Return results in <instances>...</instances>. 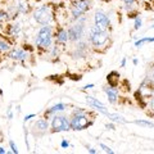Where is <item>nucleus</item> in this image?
<instances>
[{
	"mask_svg": "<svg viewBox=\"0 0 154 154\" xmlns=\"http://www.w3.org/2000/svg\"><path fill=\"white\" fill-rule=\"evenodd\" d=\"M53 42V30L51 26L49 25H44L40 30H38L36 38H35V44L36 48L40 50H48L51 46Z\"/></svg>",
	"mask_w": 154,
	"mask_h": 154,
	"instance_id": "f257e3e1",
	"label": "nucleus"
},
{
	"mask_svg": "<svg viewBox=\"0 0 154 154\" xmlns=\"http://www.w3.org/2000/svg\"><path fill=\"white\" fill-rule=\"evenodd\" d=\"M90 42L93 44L95 49H104L108 46L109 42V33L107 31H102L98 27H91L90 30Z\"/></svg>",
	"mask_w": 154,
	"mask_h": 154,
	"instance_id": "f03ea898",
	"label": "nucleus"
},
{
	"mask_svg": "<svg viewBox=\"0 0 154 154\" xmlns=\"http://www.w3.org/2000/svg\"><path fill=\"white\" fill-rule=\"evenodd\" d=\"M54 16V13H53L51 8L49 5H42V7H38L35 9V12H33V19L40 23V25H50V22L53 21V17Z\"/></svg>",
	"mask_w": 154,
	"mask_h": 154,
	"instance_id": "7ed1b4c3",
	"label": "nucleus"
},
{
	"mask_svg": "<svg viewBox=\"0 0 154 154\" xmlns=\"http://www.w3.org/2000/svg\"><path fill=\"white\" fill-rule=\"evenodd\" d=\"M91 123H93V121H90L86 112L79 113V114H72V119L69 121L71 130H75V131H81V130L88 128Z\"/></svg>",
	"mask_w": 154,
	"mask_h": 154,
	"instance_id": "20e7f679",
	"label": "nucleus"
},
{
	"mask_svg": "<svg viewBox=\"0 0 154 154\" xmlns=\"http://www.w3.org/2000/svg\"><path fill=\"white\" fill-rule=\"evenodd\" d=\"M89 8H90V3L88 0H73L72 8H71L72 19H73V21L80 19L86 12L89 11Z\"/></svg>",
	"mask_w": 154,
	"mask_h": 154,
	"instance_id": "39448f33",
	"label": "nucleus"
},
{
	"mask_svg": "<svg viewBox=\"0 0 154 154\" xmlns=\"http://www.w3.org/2000/svg\"><path fill=\"white\" fill-rule=\"evenodd\" d=\"M85 18H81V19H77V22L75 25H72L68 30V36H69V40L77 42L80 41L84 36V32H85Z\"/></svg>",
	"mask_w": 154,
	"mask_h": 154,
	"instance_id": "423d86ee",
	"label": "nucleus"
},
{
	"mask_svg": "<svg viewBox=\"0 0 154 154\" xmlns=\"http://www.w3.org/2000/svg\"><path fill=\"white\" fill-rule=\"evenodd\" d=\"M51 131L53 132H60V131H68L71 130L69 121L64 116H54L51 121Z\"/></svg>",
	"mask_w": 154,
	"mask_h": 154,
	"instance_id": "0eeeda50",
	"label": "nucleus"
},
{
	"mask_svg": "<svg viewBox=\"0 0 154 154\" xmlns=\"http://www.w3.org/2000/svg\"><path fill=\"white\" fill-rule=\"evenodd\" d=\"M94 22H95V27H98L102 31H107L109 27V18L103 11H98L95 13Z\"/></svg>",
	"mask_w": 154,
	"mask_h": 154,
	"instance_id": "6e6552de",
	"label": "nucleus"
},
{
	"mask_svg": "<svg viewBox=\"0 0 154 154\" xmlns=\"http://www.w3.org/2000/svg\"><path fill=\"white\" fill-rule=\"evenodd\" d=\"M86 54H88V44L85 41H77V44L75 45L73 49V54L72 57L73 58H85Z\"/></svg>",
	"mask_w": 154,
	"mask_h": 154,
	"instance_id": "1a4fd4ad",
	"label": "nucleus"
},
{
	"mask_svg": "<svg viewBox=\"0 0 154 154\" xmlns=\"http://www.w3.org/2000/svg\"><path fill=\"white\" fill-rule=\"evenodd\" d=\"M86 103H88L90 107H93V108H95L96 110L102 112L103 114H107V113H108V110H107V108L104 107V104L100 103L98 99L94 98V96H89V95L86 96Z\"/></svg>",
	"mask_w": 154,
	"mask_h": 154,
	"instance_id": "9d476101",
	"label": "nucleus"
},
{
	"mask_svg": "<svg viewBox=\"0 0 154 154\" xmlns=\"http://www.w3.org/2000/svg\"><path fill=\"white\" fill-rule=\"evenodd\" d=\"M9 58L13 60H26L28 58V53L23 49H13L9 51Z\"/></svg>",
	"mask_w": 154,
	"mask_h": 154,
	"instance_id": "9b49d317",
	"label": "nucleus"
},
{
	"mask_svg": "<svg viewBox=\"0 0 154 154\" xmlns=\"http://www.w3.org/2000/svg\"><path fill=\"white\" fill-rule=\"evenodd\" d=\"M69 40V36H68V31L66 28L60 27L59 30L57 31V36H55V42L59 45H64L67 41Z\"/></svg>",
	"mask_w": 154,
	"mask_h": 154,
	"instance_id": "f8f14e48",
	"label": "nucleus"
},
{
	"mask_svg": "<svg viewBox=\"0 0 154 154\" xmlns=\"http://www.w3.org/2000/svg\"><path fill=\"white\" fill-rule=\"evenodd\" d=\"M48 127H49V123H48V119H46V118L37 119V121L33 123V128H35L37 132H40V134L46 132Z\"/></svg>",
	"mask_w": 154,
	"mask_h": 154,
	"instance_id": "ddd939ff",
	"label": "nucleus"
},
{
	"mask_svg": "<svg viewBox=\"0 0 154 154\" xmlns=\"http://www.w3.org/2000/svg\"><path fill=\"white\" fill-rule=\"evenodd\" d=\"M66 109V104H63V103H58V104H55V105H53L51 108H49L45 112V118L48 119V117L49 116H54L55 113H58V112H63V110Z\"/></svg>",
	"mask_w": 154,
	"mask_h": 154,
	"instance_id": "4468645a",
	"label": "nucleus"
},
{
	"mask_svg": "<svg viewBox=\"0 0 154 154\" xmlns=\"http://www.w3.org/2000/svg\"><path fill=\"white\" fill-rule=\"evenodd\" d=\"M107 80H108V84H109L110 88H117L118 81H119V73L118 72H116V71H112L107 76Z\"/></svg>",
	"mask_w": 154,
	"mask_h": 154,
	"instance_id": "2eb2a0df",
	"label": "nucleus"
},
{
	"mask_svg": "<svg viewBox=\"0 0 154 154\" xmlns=\"http://www.w3.org/2000/svg\"><path fill=\"white\" fill-rule=\"evenodd\" d=\"M21 32H22L21 23H13V25H11L8 28V33H9V36H12V37H18L21 35Z\"/></svg>",
	"mask_w": 154,
	"mask_h": 154,
	"instance_id": "dca6fc26",
	"label": "nucleus"
},
{
	"mask_svg": "<svg viewBox=\"0 0 154 154\" xmlns=\"http://www.w3.org/2000/svg\"><path fill=\"white\" fill-rule=\"evenodd\" d=\"M104 91H105V94H107L108 96V100H109V103H112L114 104L116 102H117V90H116L114 88H104Z\"/></svg>",
	"mask_w": 154,
	"mask_h": 154,
	"instance_id": "f3484780",
	"label": "nucleus"
},
{
	"mask_svg": "<svg viewBox=\"0 0 154 154\" xmlns=\"http://www.w3.org/2000/svg\"><path fill=\"white\" fill-rule=\"evenodd\" d=\"M31 11V7L28 5V3L25 2H19L16 7V13H21V14H26Z\"/></svg>",
	"mask_w": 154,
	"mask_h": 154,
	"instance_id": "a211bd4d",
	"label": "nucleus"
},
{
	"mask_svg": "<svg viewBox=\"0 0 154 154\" xmlns=\"http://www.w3.org/2000/svg\"><path fill=\"white\" fill-rule=\"evenodd\" d=\"M105 116H108V117L112 119V121L114 122H121V123H126V119H123V117H121V116H118V114H112V113H107Z\"/></svg>",
	"mask_w": 154,
	"mask_h": 154,
	"instance_id": "6ab92c4d",
	"label": "nucleus"
},
{
	"mask_svg": "<svg viewBox=\"0 0 154 154\" xmlns=\"http://www.w3.org/2000/svg\"><path fill=\"white\" fill-rule=\"evenodd\" d=\"M11 50V44L5 40H0V51L2 53H7Z\"/></svg>",
	"mask_w": 154,
	"mask_h": 154,
	"instance_id": "aec40b11",
	"label": "nucleus"
},
{
	"mask_svg": "<svg viewBox=\"0 0 154 154\" xmlns=\"http://www.w3.org/2000/svg\"><path fill=\"white\" fill-rule=\"evenodd\" d=\"M153 41H154V37H144V38H141V40L135 41V46L140 48L143 44H145V42H153Z\"/></svg>",
	"mask_w": 154,
	"mask_h": 154,
	"instance_id": "412c9836",
	"label": "nucleus"
},
{
	"mask_svg": "<svg viewBox=\"0 0 154 154\" xmlns=\"http://www.w3.org/2000/svg\"><path fill=\"white\" fill-rule=\"evenodd\" d=\"M136 125H141V126H146V127H154V123L153 122H149V121H135Z\"/></svg>",
	"mask_w": 154,
	"mask_h": 154,
	"instance_id": "4be33fe9",
	"label": "nucleus"
},
{
	"mask_svg": "<svg viewBox=\"0 0 154 154\" xmlns=\"http://www.w3.org/2000/svg\"><path fill=\"white\" fill-rule=\"evenodd\" d=\"M100 148L103 149V150L105 152V153H109V154H113L114 152L112 150V149H110L109 146H107V145H104V144H100Z\"/></svg>",
	"mask_w": 154,
	"mask_h": 154,
	"instance_id": "5701e85b",
	"label": "nucleus"
},
{
	"mask_svg": "<svg viewBox=\"0 0 154 154\" xmlns=\"http://www.w3.org/2000/svg\"><path fill=\"white\" fill-rule=\"evenodd\" d=\"M140 27H141V19L137 17L136 19H135V26H134V28H135V30H139Z\"/></svg>",
	"mask_w": 154,
	"mask_h": 154,
	"instance_id": "b1692460",
	"label": "nucleus"
},
{
	"mask_svg": "<svg viewBox=\"0 0 154 154\" xmlns=\"http://www.w3.org/2000/svg\"><path fill=\"white\" fill-rule=\"evenodd\" d=\"M123 3L128 7H135L136 5V0H123Z\"/></svg>",
	"mask_w": 154,
	"mask_h": 154,
	"instance_id": "393cba45",
	"label": "nucleus"
},
{
	"mask_svg": "<svg viewBox=\"0 0 154 154\" xmlns=\"http://www.w3.org/2000/svg\"><path fill=\"white\" fill-rule=\"evenodd\" d=\"M9 145H11V149H12V152H13V153H16V154L18 153V149H17L16 145H14V143H13V141H9Z\"/></svg>",
	"mask_w": 154,
	"mask_h": 154,
	"instance_id": "a878e982",
	"label": "nucleus"
},
{
	"mask_svg": "<svg viewBox=\"0 0 154 154\" xmlns=\"http://www.w3.org/2000/svg\"><path fill=\"white\" fill-rule=\"evenodd\" d=\"M60 145H62V148H68V146H69V143H68V141H66V140H63Z\"/></svg>",
	"mask_w": 154,
	"mask_h": 154,
	"instance_id": "bb28decb",
	"label": "nucleus"
},
{
	"mask_svg": "<svg viewBox=\"0 0 154 154\" xmlns=\"http://www.w3.org/2000/svg\"><path fill=\"white\" fill-rule=\"evenodd\" d=\"M7 16H8V14H7L5 11H0V19H2V18H5Z\"/></svg>",
	"mask_w": 154,
	"mask_h": 154,
	"instance_id": "cd10ccee",
	"label": "nucleus"
},
{
	"mask_svg": "<svg viewBox=\"0 0 154 154\" xmlns=\"http://www.w3.org/2000/svg\"><path fill=\"white\" fill-rule=\"evenodd\" d=\"M105 127H107L108 130H114V125H112V123H107V125H105Z\"/></svg>",
	"mask_w": 154,
	"mask_h": 154,
	"instance_id": "c85d7f7f",
	"label": "nucleus"
},
{
	"mask_svg": "<svg viewBox=\"0 0 154 154\" xmlns=\"http://www.w3.org/2000/svg\"><path fill=\"white\" fill-rule=\"evenodd\" d=\"M150 109L154 112V98H152V99H150Z\"/></svg>",
	"mask_w": 154,
	"mask_h": 154,
	"instance_id": "c756f323",
	"label": "nucleus"
},
{
	"mask_svg": "<svg viewBox=\"0 0 154 154\" xmlns=\"http://www.w3.org/2000/svg\"><path fill=\"white\" fill-rule=\"evenodd\" d=\"M32 117H35V114H28V116H26V117H25V121H28V119H31Z\"/></svg>",
	"mask_w": 154,
	"mask_h": 154,
	"instance_id": "7c9ffc66",
	"label": "nucleus"
},
{
	"mask_svg": "<svg viewBox=\"0 0 154 154\" xmlns=\"http://www.w3.org/2000/svg\"><path fill=\"white\" fill-rule=\"evenodd\" d=\"M12 117H13V114H12V110H11V108H9V109H8V118L11 119Z\"/></svg>",
	"mask_w": 154,
	"mask_h": 154,
	"instance_id": "2f4dec72",
	"label": "nucleus"
},
{
	"mask_svg": "<svg viewBox=\"0 0 154 154\" xmlns=\"http://www.w3.org/2000/svg\"><path fill=\"white\" fill-rule=\"evenodd\" d=\"M88 150H89V153H91V154H95V153H96V150H95V149H93V148H89Z\"/></svg>",
	"mask_w": 154,
	"mask_h": 154,
	"instance_id": "473e14b6",
	"label": "nucleus"
},
{
	"mask_svg": "<svg viewBox=\"0 0 154 154\" xmlns=\"http://www.w3.org/2000/svg\"><path fill=\"white\" fill-rule=\"evenodd\" d=\"M125 66H126V59L123 58V59L121 60V67H125Z\"/></svg>",
	"mask_w": 154,
	"mask_h": 154,
	"instance_id": "72a5a7b5",
	"label": "nucleus"
},
{
	"mask_svg": "<svg viewBox=\"0 0 154 154\" xmlns=\"http://www.w3.org/2000/svg\"><path fill=\"white\" fill-rule=\"evenodd\" d=\"M91 88H94V85H93V84H90V85H86V86H85V88H84V89L86 90V89H91Z\"/></svg>",
	"mask_w": 154,
	"mask_h": 154,
	"instance_id": "f704fd0d",
	"label": "nucleus"
},
{
	"mask_svg": "<svg viewBox=\"0 0 154 154\" xmlns=\"http://www.w3.org/2000/svg\"><path fill=\"white\" fill-rule=\"evenodd\" d=\"M4 153H7V150L4 148H0V154H4Z\"/></svg>",
	"mask_w": 154,
	"mask_h": 154,
	"instance_id": "c9c22d12",
	"label": "nucleus"
},
{
	"mask_svg": "<svg viewBox=\"0 0 154 154\" xmlns=\"http://www.w3.org/2000/svg\"><path fill=\"white\" fill-rule=\"evenodd\" d=\"M132 63H134L135 66H136V64H137V59H134V60H132Z\"/></svg>",
	"mask_w": 154,
	"mask_h": 154,
	"instance_id": "e433bc0d",
	"label": "nucleus"
},
{
	"mask_svg": "<svg viewBox=\"0 0 154 154\" xmlns=\"http://www.w3.org/2000/svg\"><path fill=\"white\" fill-rule=\"evenodd\" d=\"M152 80L154 81V68H153V72H152Z\"/></svg>",
	"mask_w": 154,
	"mask_h": 154,
	"instance_id": "4c0bfd02",
	"label": "nucleus"
},
{
	"mask_svg": "<svg viewBox=\"0 0 154 154\" xmlns=\"http://www.w3.org/2000/svg\"><path fill=\"white\" fill-rule=\"evenodd\" d=\"M152 28H154V25H153V26H152Z\"/></svg>",
	"mask_w": 154,
	"mask_h": 154,
	"instance_id": "58836bf2",
	"label": "nucleus"
},
{
	"mask_svg": "<svg viewBox=\"0 0 154 154\" xmlns=\"http://www.w3.org/2000/svg\"><path fill=\"white\" fill-rule=\"evenodd\" d=\"M0 60H2V58H0Z\"/></svg>",
	"mask_w": 154,
	"mask_h": 154,
	"instance_id": "ea45409f",
	"label": "nucleus"
}]
</instances>
